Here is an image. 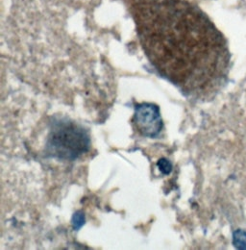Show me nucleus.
<instances>
[{
	"mask_svg": "<svg viewBox=\"0 0 246 250\" xmlns=\"http://www.w3.org/2000/svg\"><path fill=\"white\" fill-rule=\"evenodd\" d=\"M138 34L156 69L186 94L205 95L223 84L227 42L210 19L184 0H130Z\"/></svg>",
	"mask_w": 246,
	"mask_h": 250,
	"instance_id": "f257e3e1",
	"label": "nucleus"
},
{
	"mask_svg": "<svg viewBox=\"0 0 246 250\" xmlns=\"http://www.w3.org/2000/svg\"><path fill=\"white\" fill-rule=\"evenodd\" d=\"M54 154L61 158H76L89 146V139L83 129L75 125H63L54 130L49 138Z\"/></svg>",
	"mask_w": 246,
	"mask_h": 250,
	"instance_id": "f03ea898",
	"label": "nucleus"
},
{
	"mask_svg": "<svg viewBox=\"0 0 246 250\" xmlns=\"http://www.w3.org/2000/svg\"><path fill=\"white\" fill-rule=\"evenodd\" d=\"M135 124L144 136L150 138L156 137L163 128V121L159 108L150 103H144L137 106Z\"/></svg>",
	"mask_w": 246,
	"mask_h": 250,
	"instance_id": "7ed1b4c3",
	"label": "nucleus"
},
{
	"mask_svg": "<svg viewBox=\"0 0 246 250\" xmlns=\"http://www.w3.org/2000/svg\"><path fill=\"white\" fill-rule=\"evenodd\" d=\"M233 244L238 250H246V232L244 230H237L233 235Z\"/></svg>",
	"mask_w": 246,
	"mask_h": 250,
	"instance_id": "20e7f679",
	"label": "nucleus"
},
{
	"mask_svg": "<svg viewBox=\"0 0 246 250\" xmlns=\"http://www.w3.org/2000/svg\"><path fill=\"white\" fill-rule=\"evenodd\" d=\"M158 167H160L161 171L164 174H168L171 171V164L165 159L160 160L158 163Z\"/></svg>",
	"mask_w": 246,
	"mask_h": 250,
	"instance_id": "39448f33",
	"label": "nucleus"
}]
</instances>
